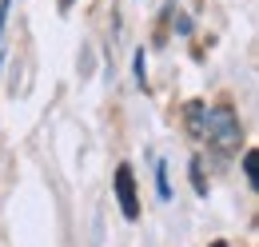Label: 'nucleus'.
<instances>
[{
	"instance_id": "obj_2",
	"label": "nucleus",
	"mask_w": 259,
	"mask_h": 247,
	"mask_svg": "<svg viewBox=\"0 0 259 247\" xmlns=\"http://www.w3.org/2000/svg\"><path fill=\"white\" fill-rule=\"evenodd\" d=\"M112 184H116V203H120V212L128 219H136L140 216V199H136V176H132L128 163L116 168V180H112Z\"/></svg>"
},
{
	"instance_id": "obj_3",
	"label": "nucleus",
	"mask_w": 259,
	"mask_h": 247,
	"mask_svg": "<svg viewBox=\"0 0 259 247\" xmlns=\"http://www.w3.org/2000/svg\"><path fill=\"white\" fill-rule=\"evenodd\" d=\"M243 176H247V184L255 187L259 176H255V152H243Z\"/></svg>"
},
{
	"instance_id": "obj_1",
	"label": "nucleus",
	"mask_w": 259,
	"mask_h": 247,
	"mask_svg": "<svg viewBox=\"0 0 259 247\" xmlns=\"http://www.w3.org/2000/svg\"><path fill=\"white\" fill-rule=\"evenodd\" d=\"M199 140H207L215 152H239V144H243V132H239V120H235V112L231 108H207L203 112V128H199Z\"/></svg>"
},
{
	"instance_id": "obj_6",
	"label": "nucleus",
	"mask_w": 259,
	"mask_h": 247,
	"mask_svg": "<svg viewBox=\"0 0 259 247\" xmlns=\"http://www.w3.org/2000/svg\"><path fill=\"white\" fill-rule=\"evenodd\" d=\"M211 247H227V243H224V239H215V243H211Z\"/></svg>"
},
{
	"instance_id": "obj_4",
	"label": "nucleus",
	"mask_w": 259,
	"mask_h": 247,
	"mask_svg": "<svg viewBox=\"0 0 259 247\" xmlns=\"http://www.w3.org/2000/svg\"><path fill=\"white\" fill-rule=\"evenodd\" d=\"M156 187H160V199H171V184H167V172H163V163H160V172H156Z\"/></svg>"
},
{
	"instance_id": "obj_5",
	"label": "nucleus",
	"mask_w": 259,
	"mask_h": 247,
	"mask_svg": "<svg viewBox=\"0 0 259 247\" xmlns=\"http://www.w3.org/2000/svg\"><path fill=\"white\" fill-rule=\"evenodd\" d=\"M192 184H195V191H199V195H207V184H203V176H199V159L192 163Z\"/></svg>"
}]
</instances>
